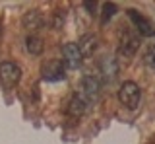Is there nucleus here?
Returning a JSON list of instances; mask_svg holds the SVG:
<instances>
[{
    "label": "nucleus",
    "mask_w": 155,
    "mask_h": 144,
    "mask_svg": "<svg viewBox=\"0 0 155 144\" xmlns=\"http://www.w3.org/2000/svg\"><path fill=\"white\" fill-rule=\"evenodd\" d=\"M76 45H78V49H80L81 57H91L97 51L99 41H97V35H93V33H85V35L80 37V41H78Z\"/></svg>",
    "instance_id": "obj_10"
},
{
    "label": "nucleus",
    "mask_w": 155,
    "mask_h": 144,
    "mask_svg": "<svg viewBox=\"0 0 155 144\" xmlns=\"http://www.w3.org/2000/svg\"><path fill=\"white\" fill-rule=\"evenodd\" d=\"M99 92H101V82H99L97 76H85L81 80V95H84L87 101L95 99L99 95Z\"/></svg>",
    "instance_id": "obj_8"
},
{
    "label": "nucleus",
    "mask_w": 155,
    "mask_h": 144,
    "mask_svg": "<svg viewBox=\"0 0 155 144\" xmlns=\"http://www.w3.org/2000/svg\"><path fill=\"white\" fill-rule=\"evenodd\" d=\"M99 72L105 82H113L118 74V60L114 57H103L99 60Z\"/></svg>",
    "instance_id": "obj_6"
},
{
    "label": "nucleus",
    "mask_w": 155,
    "mask_h": 144,
    "mask_svg": "<svg viewBox=\"0 0 155 144\" xmlns=\"http://www.w3.org/2000/svg\"><path fill=\"white\" fill-rule=\"evenodd\" d=\"M143 60H145V64H147L149 68H153V70H155V45H151L147 51H145Z\"/></svg>",
    "instance_id": "obj_14"
},
{
    "label": "nucleus",
    "mask_w": 155,
    "mask_h": 144,
    "mask_svg": "<svg viewBox=\"0 0 155 144\" xmlns=\"http://www.w3.org/2000/svg\"><path fill=\"white\" fill-rule=\"evenodd\" d=\"M85 109H87V99L84 95L81 94L72 95L70 103H68V113H70L72 117H81V115L85 113Z\"/></svg>",
    "instance_id": "obj_11"
},
{
    "label": "nucleus",
    "mask_w": 155,
    "mask_h": 144,
    "mask_svg": "<svg viewBox=\"0 0 155 144\" xmlns=\"http://www.w3.org/2000/svg\"><path fill=\"white\" fill-rule=\"evenodd\" d=\"M25 49H27L29 55L39 57L43 53V49H45V43H43V39L37 37V35H27L25 37Z\"/></svg>",
    "instance_id": "obj_12"
},
{
    "label": "nucleus",
    "mask_w": 155,
    "mask_h": 144,
    "mask_svg": "<svg viewBox=\"0 0 155 144\" xmlns=\"http://www.w3.org/2000/svg\"><path fill=\"white\" fill-rule=\"evenodd\" d=\"M62 22H64V16L56 14V16H54V20H52V26H54V27H62Z\"/></svg>",
    "instance_id": "obj_15"
},
{
    "label": "nucleus",
    "mask_w": 155,
    "mask_h": 144,
    "mask_svg": "<svg viewBox=\"0 0 155 144\" xmlns=\"http://www.w3.org/2000/svg\"><path fill=\"white\" fill-rule=\"evenodd\" d=\"M41 76H43V80H47V82H58V80H64L66 78L64 62H62V60H54V59L43 62Z\"/></svg>",
    "instance_id": "obj_3"
},
{
    "label": "nucleus",
    "mask_w": 155,
    "mask_h": 144,
    "mask_svg": "<svg viewBox=\"0 0 155 144\" xmlns=\"http://www.w3.org/2000/svg\"><path fill=\"white\" fill-rule=\"evenodd\" d=\"M85 8H89V12H95V2H85Z\"/></svg>",
    "instance_id": "obj_16"
},
{
    "label": "nucleus",
    "mask_w": 155,
    "mask_h": 144,
    "mask_svg": "<svg viewBox=\"0 0 155 144\" xmlns=\"http://www.w3.org/2000/svg\"><path fill=\"white\" fill-rule=\"evenodd\" d=\"M153 144H155V140H153Z\"/></svg>",
    "instance_id": "obj_17"
},
{
    "label": "nucleus",
    "mask_w": 155,
    "mask_h": 144,
    "mask_svg": "<svg viewBox=\"0 0 155 144\" xmlns=\"http://www.w3.org/2000/svg\"><path fill=\"white\" fill-rule=\"evenodd\" d=\"M140 35L134 31H124L120 35V43H118V53L124 57H134L140 49Z\"/></svg>",
    "instance_id": "obj_4"
},
{
    "label": "nucleus",
    "mask_w": 155,
    "mask_h": 144,
    "mask_svg": "<svg viewBox=\"0 0 155 144\" xmlns=\"http://www.w3.org/2000/svg\"><path fill=\"white\" fill-rule=\"evenodd\" d=\"M128 16H130V20L134 22V26H136V29L140 31V35H147V37H149V35H153V33H155L153 23L149 22L147 18H143L138 10L130 8V10H128Z\"/></svg>",
    "instance_id": "obj_7"
},
{
    "label": "nucleus",
    "mask_w": 155,
    "mask_h": 144,
    "mask_svg": "<svg viewBox=\"0 0 155 144\" xmlns=\"http://www.w3.org/2000/svg\"><path fill=\"white\" fill-rule=\"evenodd\" d=\"M116 14V6L113 2H107V4H103V16H101V22L103 23H107Z\"/></svg>",
    "instance_id": "obj_13"
},
{
    "label": "nucleus",
    "mask_w": 155,
    "mask_h": 144,
    "mask_svg": "<svg viewBox=\"0 0 155 144\" xmlns=\"http://www.w3.org/2000/svg\"><path fill=\"white\" fill-rule=\"evenodd\" d=\"M19 78H21V68H19V64L12 60H6L0 64V86L2 88H14Z\"/></svg>",
    "instance_id": "obj_2"
},
{
    "label": "nucleus",
    "mask_w": 155,
    "mask_h": 144,
    "mask_svg": "<svg viewBox=\"0 0 155 144\" xmlns=\"http://www.w3.org/2000/svg\"><path fill=\"white\" fill-rule=\"evenodd\" d=\"M21 26L25 27V29H31V31L41 29V27L45 26V18H43V14L39 12V10H29V12L23 14Z\"/></svg>",
    "instance_id": "obj_9"
},
{
    "label": "nucleus",
    "mask_w": 155,
    "mask_h": 144,
    "mask_svg": "<svg viewBox=\"0 0 155 144\" xmlns=\"http://www.w3.org/2000/svg\"><path fill=\"white\" fill-rule=\"evenodd\" d=\"M118 101L124 105L126 109H138L140 101H142V90H140V86L132 82V80H128V82H124L120 86L118 90Z\"/></svg>",
    "instance_id": "obj_1"
},
{
    "label": "nucleus",
    "mask_w": 155,
    "mask_h": 144,
    "mask_svg": "<svg viewBox=\"0 0 155 144\" xmlns=\"http://www.w3.org/2000/svg\"><path fill=\"white\" fill-rule=\"evenodd\" d=\"M81 59H84V57H81V53H80L76 43H66V45H62V62H64L66 68H72V70L78 68Z\"/></svg>",
    "instance_id": "obj_5"
}]
</instances>
